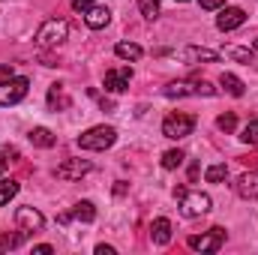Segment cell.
Listing matches in <instances>:
<instances>
[{
    "label": "cell",
    "instance_id": "6da1fadb",
    "mask_svg": "<svg viewBox=\"0 0 258 255\" xmlns=\"http://www.w3.org/2000/svg\"><path fill=\"white\" fill-rule=\"evenodd\" d=\"M174 198H177V204H180V213L186 216V219H195V216H204L210 207H213V201H210V195L201 189H174Z\"/></svg>",
    "mask_w": 258,
    "mask_h": 255
},
{
    "label": "cell",
    "instance_id": "277c9868",
    "mask_svg": "<svg viewBox=\"0 0 258 255\" xmlns=\"http://www.w3.org/2000/svg\"><path fill=\"white\" fill-rule=\"evenodd\" d=\"M162 93L168 99H180V96H213L216 87L207 81H195V78H183V81H171L162 87Z\"/></svg>",
    "mask_w": 258,
    "mask_h": 255
},
{
    "label": "cell",
    "instance_id": "30bf717a",
    "mask_svg": "<svg viewBox=\"0 0 258 255\" xmlns=\"http://www.w3.org/2000/svg\"><path fill=\"white\" fill-rule=\"evenodd\" d=\"M243 21H246V12H243L240 6H225V9H219V15H216V27H219L222 33L237 30Z\"/></svg>",
    "mask_w": 258,
    "mask_h": 255
},
{
    "label": "cell",
    "instance_id": "e0dca14e",
    "mask_svg": "<svg viewBox=\"0 0 258 255\" xmlns=\"http://www.w3.org/2000/svg\"><path fill=\"white\" fill-rule=\"evenodd\" d=\"M114 54H117L120 60H141V57H144V48L135 45V42H117V45H114Z\"/></svg>",
    "mask_w": 258,
    "mask_h": 255
},
{
    "label": "cell",
    "instance_id": "5b68a950",
    "mask_svg": "<svg viewBox=\"0 0 258 255\" xmlns=\"http://www.w3.org/2000/svg\"><path fill=\"white\" fill-rule=\"evenodd\" d=\"M30 90V81L24 75H12L6 81H0V108H9V105H18Z\"/></svg>",
    "mask_w": 258,
    "mask_h": 255
},
{
    "label": "cell",
    "instance_id": "f546056e",
    "mask_svg": "<svg viewBox=\"0 0 258 255\" xmlns=\"http://www.w3.org/2000/svg\"><path fill=\"white\" fill-rule=\"evenodd\" d=\"M51 252H54L51 243H39V246H33V255H51Z\"/></svg>",
    "mask_w": 258,
    "mask_h": 255
},
{
    "label": "cell",
    "instance_id": "52a82bcc",
    "mask_svg": "<svg viewBox=\"0 0 258 255\" xmlns=\"http://www.w3.org/2000/svg\"><path fill=\"white\" fill-rule=\"evenodd\" d=\"M222 243H225V228H219V225L210 228V231H204V234H192V237L186 240L189 249H195V252H207V255L219 252Z\"/></svg>",
    "mask_w": 258,
    "mask_h": 255
},
{
    "label": "cell",
    "instance_id": "ffe728a7",
    "mask_svg": "<svg viewBox=\"0 0 258 255\" xmlns=\"http://www.w3.org/2000/svg\"><path fill=\"white\" fill-rule=\"evenodd\" d=\"M48 105L57 111V108H69L72 102H69V96L63 93V84H51L48 87Z\"/></svg>",
    "mask_w": 258,
    "mask_h": 255
},
{
    "label": "cell",
    "instance_id": "5bb4252c",
    "mask_svg": "<svg viewBox=\"0 0 258 255\" xmlns=\"http://www.w3.org/2000/svg\"><path fill=\"white\" fill-rule=\"evenodd\" d=\"M183 60L186 63H219V51H210V48H201V45H186Z\"/></svg>",
    "mask_w": 258,
    "mask_h": 255
},
{
    "label": "cell",
    "instance_id": "7a4b0ae2",
    "mask_svg": "<svg viewBox=\"0 0 258 255\" xmlns=\"http://www.w3.org/2000/svg\"><path fill=\"white\" fill-rule=\"evenodd\" d=\"M66 36H69V24H66L63 18H48V21H42V27L36 30L33 42H36L39 48H57L60 42H66Z\"/></svg>",
    "mask_w": 258,
    "mask_h": 255
},
{
    "label": "cell",
    "instance_id": "9c48e42d",
    "mask_svg": "<svg viewBox=\"0 0 258 255\" xmlns=\"http://www.w3.org/2000/svg\"><path fill=\"white\" fill-rule=\"evenodd\" d=\"M15 222H18V228H21V231H39V228L45 225V216H42L36 207L24 204V207H18V210H15Z\"/></svg>",
    "mask_w": 258,
    "mask_h": 255
},
{
    "label": "cell",
    "instance_id": "4fadbf2b",
    "mask_svg": "<svg viewBox=\"0 0 258 255\" xmlns=\"http://www.w3.org/2000/svg\"><path fill=\"white\" fill-rule=\"evenodd\" d=\"M234 189H237L240 198L258 201V171H246V174H240L237 183H234Z\"/></svg>",
    "mask_w": 258,
    "mask_h": 255
},
{
    "label": "cell",
    "instance_id": "1f68e13d",
    "mask_svg": "<svg viewBox=\"0 0 258 255\" xmlns=\"http://www.w3.org/2000/svg\"><path fill=\"white\" fill-rule=\"evenodd\" d=\"M96 255H114V246H105V243H99V246H96Z\"/></svg>",
    "mask_w": 258,
    "mask_h": 255
},
{
    "label": "cell",
    "instance_id": "603a6c76",
    "mask_svg": "<svg viewBox=\"0 0 258 255\" xmlns=\"http://www.w3.org/2000/svg\"><path fill=\"white\" fill-rule=\"evenodd\" d=\"M228 177V168H225V162H216V165H210L207 171H204V180L207 183H222Z\"/></svg>",
    "mask_w": 258,
    "mask_h": 255
},
{
    "label": "cell",
    "instance_id": "484cf974",
    "mask_svg": "<svg viewBox=\"0 0 258 255\" xmlns=\"http://www.w3.org/2000/svg\"><path fill=\"white\" fill-rule=\"evenodd\" d=\"M138 9H141V15H144V18H150V21H153V18L159 15V0H138Z\"/></svg>",
    "mask_w": 258,
    "mask_h": 255
},
{
    "label": "cell",
    "instance_id": "d590c367",
    "mask_svg": "<svg viewBox=\"0 0 258 255\" xmlns=\"http://www.w3.org/2000/svg\"><path fill=\"white\" fill-rule=\"evenodd\" d=\"M180 3H186V0H180Z\"/></svg>",
    "mask_w": 258,
    "mask_h": 255
},
{
    "label": "cell",
    "instance_id": "44dd1931",
    "mask_svg": "<svg viewBox=\"0 0 258 255\" xmlns=\"http://www.w3.org/2000/svg\"><path fill=\"white\" fill-rule=\"evenodd\" d=\"M72 216H75L78 222H93V219H96V204H93V201H78L75 210H72Z\"/></svg>",
    "mask_w": 258,
    "mask_h": 255
},
{
    "label": "cell",
    "instance_id": "4dcf8cb0",
    "mask_svg": "<svg viewBox=\"0 0 258 255\" xmlns=\"http://www.w3.org/2000/svg\"><path fill=\"white\" fill-rule=\"evenodd\" d=\"M12 78V63H0V81Z\"/></svg>",
    "mask_w": 258,
    "mask_h": 255
},
{
    "label": "cell",
    "instance_id": "e575fe53",
    "mask_svg": "<svg viewBox=\"0 0 258 255\" xmlns=\"http://www.w3.org/2000/svg\"><path fill=\"white\" fill-rule=\"evenodd\" d=\"M252 51H255V54H258V36H255V39H252Z\"/></svg>",
    "mask_w": 258,
    "mask_h": 255
},
{
    "label": "cell",
    "instance_id": "cb8c5ba5",
    "mask_svg": "<svg viewBox=\"0 0 258 255\" xmlns=\"http://www.w3.org/2000/svg\"><path fill=\"white\" fill-rule=\"evenodd\" d=\"M15 195H18V180H6V177H3V180H0V207L9 204Z\"/></svg>",
    "mask_w": 258,
    "mask_h": 255
},
{
    "label": "cell",
    "instance_id": "f1b7e54d",
    "mask_svg": "<svg viewBox=\"0 0 258 255\" xmlns=\"http://www.w3.org/2000/svg\"><path fill=\"white\" fill-rule=\"evenodd\" d=\"M222 3H225V0H198L201 9H222Z\"/></svg>",
    "mask_w": 258,
    "mask_h": 255
},
{
    "label": "cell",
    "instance_id": "d6a6232c",
    "mask_svg": "<svg viewBox=\"0 0 258 255\" xmlns=\"http://www.w3.org/2000/svg\"><path fill=\"white\" fill-rule=\"evenodd\" d=\"M114 192H117V195H123V192H126V183H123V180H117V186H114Z\"/></svg>",
    "mask_w": 258,
    "mask_h": 255
},
{
    "label": "cell",
    "instance_id": "ba28073f",
    "mask_svg": "<svg viewBox=\"0 0 258 255\" xmlns=\"http://www.w3.org/2000/svg\"><path fill=\"white\" fill-rule=\"evenodd\" d=\"M90 159H63L57 168H54V174H57V180H66V183H72V180H81L84 174H90Z\"/></svg>",
    "mask_w": 258,
    "mask_h": 255
},
{
    "label": "cell",
    "instance_id": "8992f818",
    "mask_svg": "<svg viewBox=\"0 0 258 255\" xmlns=\"http://www.w3.org/2000/svg\"><path fill=\"white\" fill-rule=\"evenodd\" d=\"M192 129H195V117L186 114V111H174L162 120V135L171 138V141H180V138L192 135Z\"/></svg>",
    "mask_w": 258,
    "mask_h": 255
},
{
    "label": "cell",
    "instance_id": "2e32d148",
    "mask_svg": "<svg viewBox=\"0 0 258 255\" xmlns=\"http://www.w3.org/2000/svg\"><path fill=\"white\" fill-rule=\"evenodd\" d=\"M27 138H30V144H33V147H45V150L57 144L54 132H51V129H45V126H33L30 132H27Z\"/></svg>",
    "mask_w": 258,
    "mask_h": 255
},
{
    "label": "cell",
    "instance_id": "ac0fdd59",
    "mask_svg": "<svg viewBox=\"0 0 258 255\" xmlns=\"http://www.w3.org/2000/svg\"><path fill=\"white\" fill-rule=\"evenodd\" d=\"M225 54L231 57V60H237V63H243V66H255V51L252 48H237V45H228L225 48Z\"/></svg>",
    "mask_w": 258,
    "mask_h": 255
},
{
    "label": "cell",
    "instance_id": "9a60e30c",
    "mask_svg": "<svg viewBox=\"0 0 258 255\" xmlns=\"http://www.w3.org/2000/svg\"><path fill=\"white\" fill-rule=\"evenodd\" d=\"M150 237H153L156 246H168V243H171V222H168L165 216L153 219V225H150Z\"/></svg>",
    "mask_w": 258,
    "mask_h": 255
},
{
    "label": "cell",
    "instance_id": "3957f363",
    "mask_svg": "<svg viewBox=\"0 0 258 255\" xmlns=\"http://www.w3.org/2000/svg\"><path fill=\"white\" fill-rule=\"evenodd\" d=\"M114 141H117V129L105 126V123H102V126H90L87 132L78 135V147H81V150H96V153H99V150H108Z\"/></svg>",
    "mask_w": 258,
    "mask_h": 255
},
{
    "label": "cell",
    "instance_id": "836d02e7",
    "mask_svg": "<svg viewBox=\"0 0 258 255\" xmlns=\"http://www.w3.org/2000/svg\"><path fill=\"white\" fill-rule=\"evenodd\" d=\"M6 165H9V159H6V156H3V153H0V174H3V171H6Z\"/></svg>",
    "mask_w": 258,
    "mask_h": 255
},
{
    "label": "cell",
    "instance_id": "7c38bea8",
    "mask_svg": "<svg viewBox=\"0 0 258 255\" xmlns=\"http://www.w3.org/2000/svg\"><path fill=\"white\" fill-rule=\"evenodd\" d=\"M108 21H111V9L108 6H90V9H84V24L90 27V30H102V27H108Z\"/></svg>",
    "mask_w": 258,
    "mask_h": 255
},
{
    "label": "cell",
    "instance_id": "d6986e66",
    "mask_svg": "<svg viewBox=\"0 0 258 255\" xmlns=\"http://www.w3.org/2000/svg\"><path fill=\"white\" fill-rule=\"evenodd\" d=\"M219 84H222V87H225V93H231V96H243V93H246V84H243L237 75H231V72H222Z\"/></svg>",
    "mask_w": 258,
    "mask_h": 255
},
{
    "label": "cell",
    "instance_id": "4316f807",
    "mask_svg": "<svg viewBox=\"0 0 258 255\" xmlns=\"http://www.w3.org/2000/svg\"><path fill=\"white\" fill-rule=\"evenodd\" d=\"M216 126L222 129V132H234V126H237V117L228 111V114H219L216 117Z\"/></svg>",
    "mask_w": 258,
    "mask_h": 255
},
{
    "label": "cell",
    "instance_id": "8fae6325",
    "mask_svg": "<svg viewBox=\"0 0 258 255\" xmlns=\"http://www.w3.org/2000/svg\"><path fill=\"white\" fill-rule=\"evenodd\" d=\"M129 81H132V69L129 66H117V69H108L105 72V90L108 93H123L129 87Z\"/></svg>",
    "mask_w": 258,
    "mask_h": 255
},
{
    "label": "cell",
    "instance_id": "7402d4cb",
    "mask_svg": "<svg viewBox=\"0 0 258 255\" xmlns=\"http://www.w3.org/2000/svg\"><path fill=\"white\" fill-rule=\"evenodd\" d=\"M183 159H186L183 150H165V153H162V168H165V171H174V168H180Z\"/></svg>",
    "mask_w": 258,
    "mask_h": 255
},
{
    "label": "cell",
    "instance_id": "d4e9b609",
    "mask_svg": "<svg viewBox=\"0 0 258 255\" xmlns=\"http://www.w3.org/2000/svg\"><path fill=\"white\" fill-rule=\"evenodd\" d=\"M240 141L255 147V144H258V120H249V123L243 126V132H240Z\"/></svg>",
    "mask_w": 258,
    "mask_h": 255
},
{
    "label": "cell",
    "instance_id": "83f0119b",
    "mask_svg": "<svg viewBox=\"0 0 258 255\" xmlns=\"http://www.w3.org/2000/svg\"><path fill=\"white\" fill-rule=\"evenodd\" d=\"M93 3H96V0H72V9H75V12H84V9H90Z\"/></svg>",
    "mask_w": 258,
    "mask_h": 255
}]
</instances>
